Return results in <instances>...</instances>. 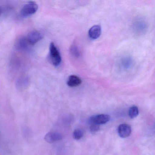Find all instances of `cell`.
Masks as SVG:
<instances>
[{
    "label": "cell",
    "instance_id": "obj_1",
    "mask_svg": "<svg viewBox=\"0 0 155 155\" xmlns=\"http://www.w3.org/2000/svg\"><path fill=\"white\" fill-rule=\"evenodd\" d=\"M50 58L51 63L55 67L59 66L61 62V58L58 50L53 42L50 45Z\"/></svg>",
    "mask_w": 155,
    "mask_h": 155
},
{
    "label": "cell",
    "instance_id": "obj_2",
    "mask_svg": "<svg viewBox=\"0 0 155 155\" xmlns=\"http://www.w3.org/2000/svg\"><path fill=\"white\" fill-rule=\"evenodd\" d=\"M38 9V6L34 2H30L25 4L21 11V15L23 17H28L35 14Z\"/></svg>",
    "mask_w": 155,
    "mask_h": 155
},
{
    "label": "cell",
    "instance_id": "obj_3",
    "mask_svg": "<svg viewBox=\"0 0 155 155\" xmlns=\"http://www.w3.org/2000/svg\"><path fill=\"white\" fill-rule=\"evenodd\" d=\"M110 120V117L107 114H98L91 117L89 119V122L91 124H96L99 126L107 123Z\"/></svg>",
    "mask_w": 155,
    "mask_h": 155
},
{
    "label": "cell",
    "instance_id": "obj_4",
    "mask_svg": "<svg viewBox=\"0 0 155 155\" xmlns=\"http://www.w3.org/2000/svg\"><path fill=\"white\" fill-rule=\"evenodd\" d=\"M63 137V135L61 133L51 131L48 132L45 135L44 140L48 143H53L61 140Z\"/></svg>",
    "mask_w": 155,
    "mask_h": 155
},
{
    "label": "cell",
    "instance_id": "obj_5",
    "mask_svg": "<svg viewBox=\"0 0 155 155\" xmlns=\"http://www.w3.org/2000/svg\"><path fill=\"white\" fill-rule=\"evenodd\" d=\"M118 134L120 137H127L131 133V127L129 125L126 123L120 124L117 129Z\"/></svg>",
    "mask_w": 155,
    "mask_h": 155
},
{
    "label": "cell",
    "instance_id": "obj_6",
    "mask_svg": "<svg viewBox=\"0 0 155 155\" xmlns=\"http://www.w3.org/2000/svg\"><path fill=\"white\" fill-rule=\"evenodd\" d=\"M41 38L42 36L39 31H33L29 33L26 39L28 43L31 45H34L41 40Z\"/></svg>",
    "mask_w": 155,
    "mask_h": 155
},
{
    "label": "cell",
    "instance_id": "obj_7",
    "mask_svg": "<svg viewBox=\"0 0 155 155\" xmlns=\"http://www.w3.org/2000/svg\"><path fill=\"white\" fill-rule=\"evenodd\" d=\"M101 32V27L100 25H95L91 27L89 30V37L91 39H97L99 38Z\"/></svg>",
    "mask_w": 155,
    "mask_h": 155
},
{
    "label": "cell",
    "instance_id": "obj_8",
    "mask_svg": "<svg viewBox=\"0 0 155 155\" xmlns=\"http://www.w3.org/2000/svg\"><path fill=\"white\" fill-rule=\"evenodd\" d=\"M147 23L144 21L139 20L135 22L133 27L136 32H138L139 33H142L145 32V30L147 28Z\"/></svg>",
    "mask_w": 155,
    "mask_h": 155
},
{
    "label": "cell",
    "instance_id": "obj_9",
    "mask_svg": "<svg viewBox=\"0 0 155 155\" xmlns=\"http://www.w3.org/2000/svg\"><path fill=\"white\" fill-rule=\"evenodd\" d=\"M82 82L81 79L75 75H71L69 77L67 84L70 87H76L79 86Z\"/></svg>",
    "mask_w": 155,
    "mask_h": 155
},
{
    "label": "cell",
    "instance_id": "obj_10",
    "mask_svg": "<svg viewBox=\"0 0 155 155\" xmlns=\"http://www.w3.org/2000/svg\"><path fill=\"white\" fill-rule=\"evenodd\" d=\"M28 43L27 39L24 37H22L20 38L17 41L16 43V47L18 49L23 50L27 49L28 47V44H27Z\"/></svg>",
    "mask_w": 155,
    "mask_h": 155
},
{
    "label": "cell",
    "instance_id": "obj_11",
    "mask_svg": "<svg viewBox=\"0 0 155 155\" xmlns=\"http://www.w3.org/2000/svg\"><path fill=\"white\" fill-rule=\"evenodd\" d=\"M139 114L138 108L137 106H132L130 108L128 111V115L131 119L135 118Z\"/></svg>",
    "mask_w": 155,
    "mask_h": 155
},
{
    "label": "cell",
    "instance_id": "obj_12",
    "mask_svg": "<svg viewBox=\"0 0 155 155\" xmlns=\"http://www.w3.org/2000/svg\"><path fill=\"white\" fill-rule=\"evenodd\" d=\"M83 132L81 130L79 129H75L73 131V137L74 139L79 140L83 137Z\"/></svg>",
    "mask_w": 155,
    "mask_h": 155
},
{
    "label": "cell",
    "instance_id": "obj_13",
    "mask_svg": "<svg viewBox=\"0 0 155 155\" xmlns=\"http://www.w3.org/2000/svg\"><path fill=\"white\" fill-rule=\"evenodd\" d=\"M131 64H132V61L130 58H125V59L122 60V66L125 69L129 68Z\"/></svg>",
    "mask_w": 155,
    "mask_h": 155
},
{
    "label": "cell",
    "instance_id": "obj_14",
    "mask_svg": "<svg viewBox=\"0 0 155 155\" xmlns=\"http://www.w3.org/2000/svg\"><path fill=\"white\" fill-rule=\"evenodd\" d=\"M71 52L75 57H78L80 56V51L78 47L75 45H73L71 48Z\"/></svg>",
    "mask_w": 155,
    "mask_h": 155
},
{
    "label": "cell",
    "instance_id": "obj_15",
    "mask_svg": "<svg viewBox=\"0 0 155 155\" xmlns=\"http://www.w3.org/2000/svg\"><path fill=\"white\" fill-rule=\"evenodd\" d=\"M91 131L92 132H96L100 130V126L96 124H91L90 127Z\"/></svg>",
    "mask_w": 155,
    "mask_h": 155
},
{
    "label": "cell",
    "instance_id": "obj_16",
    "mask_svg": "<svg viewBox=\"0 0 155 155\" xmlns=\"http://www.w3.org/2000/svg\"><path fill=\"white\" fill-rule=\"evenodd\" d=\"M2 12V9L0 8V16L1 15Z\"/></svg>",
    "mask_w": 155,
    "mask_h": 155
}]
</instances>
